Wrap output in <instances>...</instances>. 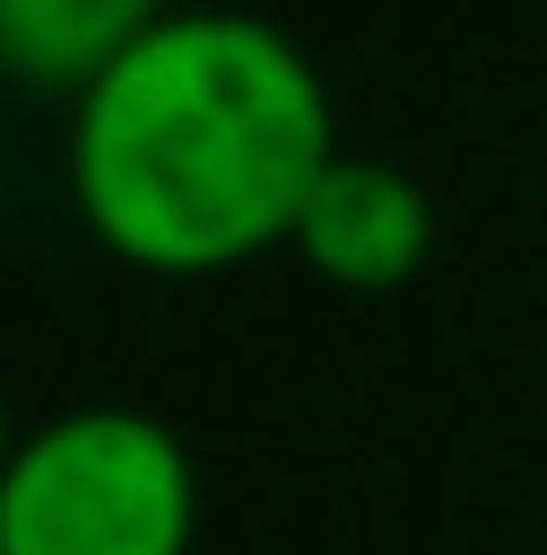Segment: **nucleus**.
Wrapping results in <instances>:
<instances>
[{"mask_svg": "<svg viewBox=\"0 0 547 555\" xmlns=\"http://www.w3.org/2000/svg\"><path fill=\"white\" fill-rule=\"evenodd\" d=\"M292 246H302V264L329 273L338 292H402L410 273L429 264V246H438V210H429V192L402 165H383V155H338V165L319 173Z\"/></svg>", "mask_w": 547, "mask_h": 555, "instance_id": "obj_3", "label": "nucleus"}, {"mask_svg": "<svg viewBox=\"0 0 547 555\" xmlns=\"http://www.w3.org/2000/svg\"><path fill=\"white\" fill-rule=\"evenodd\" d=\"M192 455L155 410L91 401L18 437L0 474V555H182Z\"/></svg>", "mask_w": 547, "mask_h": 555, "instance_id": "obj_2", "label": "nucleus"}, {"mask_svg": "<svg viewBox=\"0 0 547 555\" xmlns=\"http://www.w3.org/2000/svg\"><path fill=\"white\" fill-rule=\"evenodd\" d=\"M319 64L256 10H174L74 101V210L147 273H219L302 228L338 165Z\"/></svg>", "mask_w": 547, "mask_h": 555, "instance_id": "obj_1", "label": "nucleus"}, {"mask_svg": "<svg viewBox=\"0 0 547 555\" xmlns=\"http://www.w3.org/2000/svg\"><path fill=\"white\" fill-rule=\"evenodd\" d=\"M165 0H0V55L28 91H64L82 101L128 46L165 28Z\"/></svg>", "mask_w": 547, "mask_h": 555, "instance_id": "obj_4", "label": "nucleus"}]
</instances>
